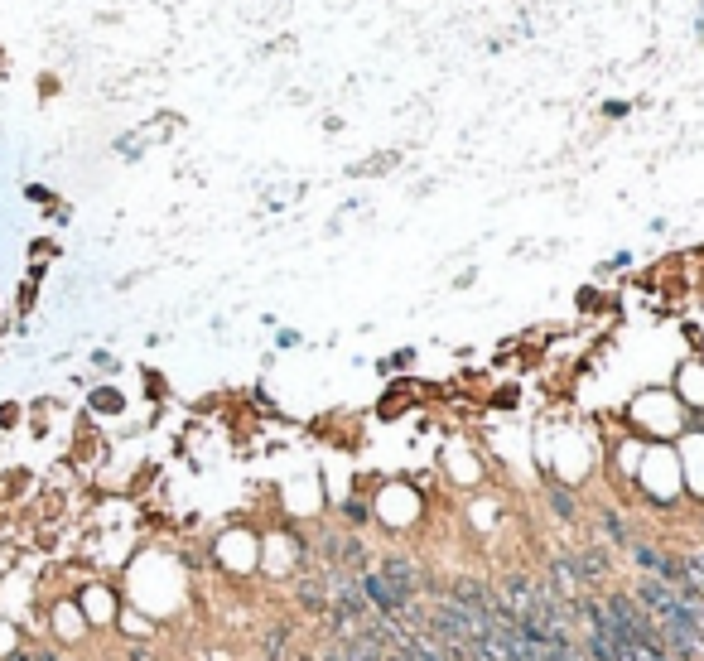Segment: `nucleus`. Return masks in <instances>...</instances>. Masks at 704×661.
<instances>
[{
  "label": "nucleus",
  "mask_w": 704,
  "mask_h": 661,
  "mask_svg": "<svg viewBox=\"0 0 704 661\" xmlns=\"http://www.w3.org/2000/svg\"><path fill=\"white\" fill-rule=\"evenodd\" d=\"M700 531H704V517H700Z\"/></svg>",
  "instance_id": "nucleus-20"
},
{
  "label": "nucleus",
  "mask_w": 704,
  "mask_h": 661,
  "mask_svg": "<svg viewBox=\"0 0 704 661\" xmlns=\"http://www.w3.org/2000/svg\"><path fill=\"white\" fill-rule=\"evenodd\" d=\"M545 502H550V512H555L565 526L579 522V502H574V493H569L565 483H555V478H550V483H545Z\"/></svg>",
  "instance_id": "nucleus-5"
},
{
  "label": "nucleus",
  "mask_w": 704,
  "mask_h": 661,
  "mask_svg": "<svg viewBox=\"0 0 704 661\" xmlns=\"http://www.w3.org/2000/svg\"><path fill=\"white\" fill-rule=\"evenodd\" d=\"M295 604L309 613V618H319L324 623L328 618V608H333V594H328V584H324V575H304L295 584Z\"/></svg>",
  "instance_id": "nucleus-3"
},
{
  "label": "nucleus",
  "mask_w": 704,
  "mask_h": 661,
  "mask_svg": "<svg viewBox=\"0 0 704 661\" xmlns=\"http://www.w3.org/2000/svg\"><path fill=\"white\" fill-rule=\"evenodd\" d=\"M20 425V406H0V430H15Z\"/></svg>",
  "instance_id": "nucleus-14"
},
{
  "label": "nucleus",
  "mask_w": 704,
  "mask_h": 661,
  "mask_svg": "<svg viewBox=\"0 0 704 661\" xmlns=\"http://www.w3.org/2000/svg\"><path fill=\"white\" fill-rule=\"evenodd\" d=\"M0 58H5V49H0Z\"/></svg>",
  "instance_id": "nucleus-21"
},
{
  "label": "nucleus",
  "mask_w": 704,
  "mask_h": 661,
  "mask_svg": "<svg viewBox=\"0 0 704 661\" xmlns=\"http://www.w3.org/2000/svg\"><path fill=\"white\" fill-rule=\"evenodd\" d=\"M598 526H603V536L613 541V551L627 555V546H632V526L623 522V512H618V507H598Z\"/></svg>",
  "instance_id": "nucleus-4"
},
{
  "label": "nucleus",
  "mask_w": 704,
  "mask_h": 661,
  "mask_svg": "<svg viewBox=\"0 0 704 661\" xmlns=\"http://www.w3.org/2000/svg\"><path fill=\"white\" fill-rule=\"evenodd\" d=\"M87 406H92L97 415H121V411H126V396H121L116 386H92Z\"/></svg>",
  "instance_id": "nucleus-7"
},
{
  "label": "nucleus",
  "mask_w": 704,
  "mask_h": 661,
  "mask_svg": "<svg viewBox=\"0 0 704 661\" xmlns=\"http://www.w3.org/2000/svg\"><path fill=\"white\" fill-rule=\"evenodd\" d=\"M261 642H266V661H285L290 647H295V628H290V623H266Z\"/></svg>",
  "instance_id": "nucleus-6"
},
{
  "label": "nucleus",
  "mask_w": 704,
  "mask_h": 661,
  "mask_svg": "<svg viewBox=\"0 0 704 661\" xmlns=\"http://www.w3.org/2000/svg\"><path fill=\"white\" fill-rule=\"evenodd\" d=\"M343 522H348V531L372 526V502H367V497H348V502H343Z\"/></svg>",
  "instance_id": "nucleus-8"
},
{
  "label": "nucleus",
  "mask_w": 704,
  "mask_h": 661,
  "mask_svg": "<svg viewBox=\"0 0 704 661\" xmlns=\"http://www.w3.org/2000/svg\"><path fill=\"white\" fill-rule=\"evenodd\" d=\"M25 198H29V203H44V208L54 203V193H49V189H39V184H29V189H25Z\"/></svg>",
  "instance_id": "nucleus-15"
},
{
  "label": "nucleus",
  "mask_w": 704,
  "mask_h": 661,
  "mask_svg": "<svg viewBox=\"0 0 704 661\" xmlns=\"http://www.w3.org/2000/svg\"><path fill=\"white\" fill-rule=\"evenodd\" d=\"M5 661H34V652H10Z\"/></svg>",
  "instance_id": "nucleus-19"
},
{
  "label": "nucleus",
  "mask_w": 704,
  "mask_h": 661,
  "mask_svg": "<svg viewBox=\"0 0 704 661\" xmlns=\"http://www.w3.org/2000/svg\"><path fill=\"white\" fill-rule=\"evenodd\" d=\"M632 266V251H613L608 261H603V271H627Z\"/></svg>",
  "instance_id": "nucleus-13"
},
{
  "label": "nucleus",
  "mask_w": 704,
  "mask_h": 661,
  "mask_svg": "<svg viewBox=\"0 0 704 661\" xmlns=\"http://www.w3.org/2000/svg\"><path fill=\"white\" fill-rule=\"evenodd\" d=\"M372 570H377V575L386 579V584H391V589H396V594H401V599H406L410 608H420L425 579H420V570H415V560H410L406 551H386V555L377 560V565H372Z\"/></svg>",
  "instance_id": "nucleus-1"
},
{
  "label": "nucleus",
  "mask_w": 704,
  "mask_h": 661,
  "mask_svg": "<svg viewBox=\"0 0 704 661\" xmlns=\"http://www.w3.org/2000/svg\"><path fill=\"white\" fill-rule=\"evenodd\" d=\"M569 565H574V575H579V584L594 594L598 584H608V579L618 575V560H613V551H603V546H569Z\"/></svg>",
  "instance_id": "nucleus-2"
},
{
  "label": "nucleus",
  "mask_w": 704,
  "mask_h": 661,
  "mask_svg": "<svg viewBox=\"0 0 704 661\" xmlns=\"http://www.w3.org/2000/svg\"><path fill=\"white\" fill-rule=\"evenodd\" d=\"M126 661H155V652L150 647H126Z\"/></svg>",
  "instance_id": "nucleus-17"
},
{
  "label": "nucleus",
  "mask_w": 704,
  "mask_h": 661,
  "mask_svg": "<svg viewBox=\"0 0 704 661\" xmlns=\"http://www.w3.org/2000/svg\"><path fill=\"white\" fill-rule=\"evenodd\" d=\"M54 242H34V247H29V256H39V261H49V256H54Z\"/></svg>",
  "instance_id": "nucleus-16"
},
{
  "label": "nucleus",
  "mask_w": 704,
  "mask_h": 661,
  "mask_svg": "<svg viewBox=\"0 0 704 661\" xmlns=\"http://www.w3.org/2000/svg\"><path fill=\"white\" fill-rule=\"evenodd\" d=\"M410 362H415V348H396V353H391V358H381L377 367H381V372H406Z\"/></svg>",
  "instance_id": "nucleus-9"
},
{
  "label": "nucleus",
  "mask_w": 704,
  "mask_h": 661,
  "mask_svg": "<svg viewBox=\"0 0 704 661\" xmlns=\"http://www.w3.org/2000/svg\"><path fill=\"white\" fill-rule=\"evenodd\" d=\"M92 367H97V372H116V367H121V362L111 358L107 348H97V353H92Z\"/></svg>",
  "instance_id": "nucleus-12"
},
{
  "label": "nucleus",
  "mask_w": 704,
  "mask_h": 661,
  "mask_svg": "<svg viewBox=\"0 0 704 661\" xmlns=\"http://www.w3.org/2000/svg\"><path fill=\"white\" fill-rule=\"evenodd\" d=\"M299 343H304V338H299L295 329H275V348H280V353H285V348H299Z\"/></svg>",
  "instance_id": "nucleus-11"
},
{
  "label": "nucleus",
  "mask_w": 704,
  "mask_h": 661,
  "mask_svg": "<svg viewBox=\"0 0 704 661\" xmlns=\"http://www.w3.org/2000/svg\"><path fill=\"white\" fill-rule=\"evenodd\" d=\"M34 661H63V652L58 647H34Z\"/></svg>",
  "instance_id": "nucleus-18"
},
{
  "label": "nucleus",
  "mask_w": 704,
  "mask_h": 661,
  "mask_svg": "<svg viewBox=\"0 0 704 661\" xmlns=\"http://www.w3.org/2000/svg\"><path fill=\"white\" fill-rule=\"evenodd\" d=\"M627 111H632V102H623V97H613V102H603V116H608V121H623Z\"/></svg>",
  "instance_id": "nucleus-10"
}]
</instances>
